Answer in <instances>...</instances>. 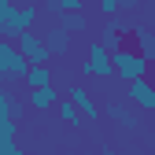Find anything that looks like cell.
<instances>
[{
	"instance_id": "obj_1",
	"label": "cell",
	"mask_w": 155,
	"mask_h": 155,
	"mask_svg": "<svg viewBox=\"0 0 155 155\" xmlns=\"http://www.w3.org/2000/svg\"><path fill=\"white\" fill-rule=\"evenodd\" d=\"M78 74L81 78H114V67H111V55L100 41H89L85 45V59L78 63Z\"/></svg>"
},
{
	"instance_id": "obj_2",
	"label": "cell",
	"mask_w": 155,
	"mask_h": 155,
	"mask_svg": "<svg viewBox=\"0 0 155 155\" xmlns=\"http://www.w3.org/2000/svg\"><path fill=\"white\" fill-rule=\"evenodd\" d=\"M111 67H114V78H122V81H137V78L148 74V63L133 48H126V45L111 52Z\"/></svg>"
},
{
	"instance_id": "obj_3",
	"label": "cell",
	"mask_w": 155,
	"mask_h": 155,
	"mask_svg": "<svg viewBox=\"0 0 155 155\" xmlns=\"http://www.w3.org/2000/svg\"><path fill=\"white\" fill-rule=\"evenodd\" d=\"M37 15H41V8H37V4H22V8H15V11L4 18V41H11V45H15L22 33H30Z\"/></svg>"
},
{
	"instance_id": "obj_4",
	"label": "cell",
	"mask_w": 155,
	"mask_h": 155,
	"mask_svg": "<svg viewBox=\"0 0 155 155\" xmlns=\"http://www.w3.org/2000/svg\"><path fill=\"white\" fill-rule=\"evenodd\" d=\"M15 48H18V55L30 63V67H48V52H45V41H41V33H22L15 41Z\"/></svg>"
},
{
	"instance_id": "obj_5",
	"label": "cell",
	"mask_w": 155,
	"mask_h": 155,
	"mask_svg": "<svg viewBox=\"0 0 155 155\" xmlns=\"http://www.w3.org/2000/svg\"><path fill=\"white\" fill-rule=\"evenodd\" d=\"M67 100L78 107V114H81V122H96L104 114V107L92 100V92L85 89V85H70V92H67Z\"/></svg>"
},
{
	"instance_id": "obj_6",
	"label": "cell",
	"mask_w": 155,
	"mask_h": 155,
	"mask_svg": "<svg viewBox=\"0 0 155 155\" xmlns=\"http://www.w3.org/2000/svg\"><path fill=\"white\" fill-rule=\"evenodd\" d=\"M126 96H129V104H137L144 111L155 107V85L148 81V78H137V81H126Z\"/></svg>"
},
{
	"instance_id": "obj_7",
	"label": "cell",
	"mask_w": 155,
	"mask_h": 155,
	"mask_svg": "<svg viewBox=\"0 0 155 155\" xmlns=\"http://www.w3.org/2000/svg\"><path fill=\"white\" fill-rule=\"evenodd\" d=\"M104 107H107V118H111V122H118L122 129H140V122H144L140 114H137V111H129L126 104H104Z\"/></svg>"
},
{
	"instance_id": "obj_8",
	"label": "cell",
	"mask_w": 155,
	"mask_h": 155,
	"mask_svg": "<svg viewBox=\"0 0 155 155\" xmlns=\"http://www.w3.org/2000/svg\"><path fill=\"white\" fill-rule=\"evenodd\" d=\"M63 96H59V89L55 85H45V89H30V96H26V104L30 107H37V111H48V107H55Z\"/></svg>"
},
{
	"instance_id": "obj_9",
	"label": "cell",
	"mask_w": 155,
	"mask_h": 155,
	"mask_svg": "<svg viewBox=\"0 0 155 155\" xmlns=\"http://www.w3.org/2000/svg\"><path fill=\"white\" fill-rule=\"evenodd\" d=\"M41 41H45V52L48 55H67L70 52V33H63L59 26H52L48 33H41Z\"/></svg>"
},
{
	"instance_id": "obj_10",
	"label": "cell",
	"mask_w": 155,
	"mask_h": 155,
	"mask_svg": "<svg viewBox=\"0 0 155 155\" xmlns=\"http://www.w3.org/2000/svg\"><path fill=\"white\" fill-rule=\"evenodd\" d=\"M122 33H126L122 22H114V18H111V22H104V30H100V45L107 48V55H111L114 48H122Z\"/></svg>"
},
{
	"instance_id": "obj_11",
	"label": "cell",
	"mask_w": 155,
	"mask_h": 155,
	"mask_svg": "<svg viewBox=\"0 0 155 155\" xmlns=\"http://www.w3.org/2000/svg\"><path fill=\"white\" fill-rule=\"evenodd\" d=\"M59 30H63V33H85V30H89V18H85V11L59 15Z\"/></svg>"
},
{
	"instance_id": "obj_12",
	"label": "cell",
	"mask_w": 155,
	"mask_h": 155,
	"mask_svg": "<svg viewBox=\"0 0 155 155\" xmlns=\"http://www.w3.org/2000/svg\"><path fill=\"white\" fill-rule=\"evenodd\" d=\"M22 81H26L30 89H45V85H52V70H48V67H30Z\"/></svg>"
},
{
	"instance_id": "obj_13",
	"label": "cell",
	"mask_w": 155,
	"mask_h": 155,
	"mask_svg": "<svg viewBox=\"0 0 155 155\" xmlns=\"http://www.w3.org/2000/svg\"><path fill=\"white\" fill-rule=\"evenodd\" d=\"M137 4H140V0H100V15L111 22V18L118 15V11H126V8H137Z\"/></svg>"
},
{
	"instance_id": "obj_14",
	"label": "cell",
	"mask_w": 155,
	"mask_h": 155,
	"mask_svg": "<svg viewBox=\"0 0 155 155\" xmlns=\"http://www.w3.org/2000/svg\"><path fill=\"white\" fill-rule=\"evenodd\" d=\"M55 114H59V118H63L67 126H74V129H78V126H81V114H78V107H74V104L67 100V96H63V100H59V104H55Z\"/></svg>"
},
{
	"instance_id": "obj_15",
	"label": "cell",
	"mask_w": 155,
	"mask_h": 155,
	"mask_svg": "<svg viewBox=\"0 0 155 155\" xmlns=\"http://www.w3.org/2000/svg\"><path fill=\"white\" fill-rule=\"evenodd\" d=\"M48 11H55V15H70V11H85V0H48Z\"/></svg>"
},
{
	"instance_id": "obj_16",
	"label": "cell",
	"mask_w": 155,
	"mask_h": 155,
	"mask_svg": "<svg viewBox=\"0 0 155 155\" xmlns=\"http://www.w3.org/2000/svg\"><path fill=\"white\" fill-rule=\"evenodd\" d=\"M0 155H18V140L15 137H0Z\"/></svg>"
},
{
	"instance_id": "obj_17",
	"label": "cell",
	"mask_w": 155,
	"mask_h": 155,
	"mask_svg": "<svg viewBox=\"0 0 155 155\" xmlns=\"http://www.w3.org/2000/svg\"><path fill=\"white\" fill-rule=\"evenodd\" d=\"M15 11V4H11V0H0V26H4V18Z\"/></svg>"
},
{
	"instance_id": "obj_18",
	"label": "cell",
	"mask_w": 155,
	"mask_h": 155,
	"mask_svg": "<svg viewBox=\"0 0 155 155\" xmlns=\"http://www.w3.org/2000/svg\"><path fill=\"white\" fill-rule=\"evenodd\" d=\"M144 78H148V81L155 85V63H148V74H144Z\"/></svg>"
},
{
	"instance_id": "obj_19",
	"label": "cell",
	"mask_w": 155,
	"mask_h": 155,
	"mask_svg": "<svg viewBox=\"0 0 155 155\" xmlns=\"http://www.w3.org/2000/svg\"><path fill=\"white\" fill-rule=\"evenodd\" d=\"M148 30L155 33V8H151V18H148Z\"/></svg>"
},
{
	"instance_id": "obj_20",
	"label": "cell",
	"mask_w": 155,
	"mask_h": 155,
	"mask_svg": "<svg viewBox=\"0 0 155 155\" xmlns=\"http://www.w3.org/2000/svg\"><path fill=\"white\" fill-rule=\"evenodd\" d=\"M100 155H118V151H114V148H107V144H104V148H100Z\"/></svg>"
},
{
	"instance_id": "obj_21",
	"label": "cell",
	"mask_w": 155,
	"mask_h": 155,
	"mask_svg": "<svg viewBox=\"0 0 155 155\" xmlns=\"http://www.w3.org/2000/svg\"><path fill=\"white\" fill-rule=\"evenodd\" d=\"M151 133H155V114H151Z\"/></svg>"
},
{
	"instance_id": "obj_22",
	"label": "cell",
	"mask_w": 155,
	"mask_h": 155,
	"mask_svg": "<svg viewBox=\"0 0 155 155\" xmlns=\"http://www.w3.org/2000/svg\"><path fill=\"white\" fill-rule=\"evenodd\" d=\"M0 37H4V26H0Z\"/></svg>"
},
{
	"instance_id": "obj_23",
	"label": "cell",
	"mask_w": 155,
	"mask_h": 155,
	"mask_svg": "<svg viewBox=\"0 0 155 155\" xmlns=\"http://www.w3.org/2000/svg\"><path fill=\"white\" fill-rule=\"evenodd\" d=\"M18 155H26V151H22V148H18Z\"/></svg>"
},
{
	"instance_id": "obj_24",
	"label": "cell",
	"mask_w": 155,
	"mask_h": 155,
	"mask_svg": "<svg viewBox=\"0 0 155 155\" xmlns=\"http://www.w3.org/2000/svg\"><path fill=\"white\" fill-rule=\"evenodd\" d=\"M148 114H155V107H151V111H148Z\"/></svg>"
},
{
	"instance_id": "obj_25",
	"label": "cell",
	"mask_w": 155,
	"mask_h": 155,
	"mask_svg": "<svg viewBox=\"0 0 155 155\" xmlns=\"http://www.w3.org/2000/svg\"><path fill=\"white\" fill-rule=\"evenodd\" d=\"M63 155H70V151H63Z\"/></svg>"
}]
</instances>
